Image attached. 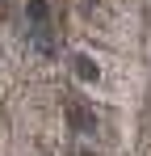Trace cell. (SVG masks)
Instances as JSON below:
<instances>
[{
  "mask_svg": "<svg viewBox=\"0 0 151 156\" xmlns=\"http://www.w3.org/2000/svg\"><path fill=\"white\" fill-rule=\"evenodd\" d=\"M34 38H38V51H55V42H50V34H46V30H38V34H34Z\"/></svg>",
  "mask_w": 151,
  "mask_h": 156,
  "instance_id": "cell-4",
  "label": "cell"
},
{
  "mask_svg": "<svg viewBox=\"0 0 151 156\" xmlns=\"http://www.w3.org/2000/svg\"><path fill=\"white\" fill-rule=\"evenodd\" d=\"M67 122H72L76 131H92L97 127V114H92L88 101H67Z\"/></svg>",
  "mask_w": 151,
  "mask_h": 156,
  "instance_id": "cell-1",
  "label": "cell"
},
{
  "mask_svg": "<svg viewBox=\"0 0 151 156\" xmlns=\"http://www.w3.org/2000/svg\"><path fill=\"white\" fill-rule=\"evenodd\" d=\"M72 63H76V76H80V80H88V84H92V80L101 76V68H97V59H88V55H76Z\"/></svg>",
  "mask_w": 151,
  "mask_h": 156,
  "instance_id": "cell-2",
  "label": "cell"
},
{
  "mask_svg": "<svg viewBox=\"0 0 151 156\" xmlns=\"http://www.w3.org/2000/svg\"><path fill=\"white\" fill-rule=\"evenodd\" d=\"M25 13H29V21H38V26H42V21H46V0H29V4H25Z\"/></svg>",
  "mask_w": 151,
  "mask_h": 156,
  "instance_id": "cell-3",
  "label": "cell"
}]
</instances>
